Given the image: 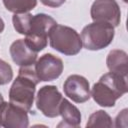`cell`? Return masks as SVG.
<instances>
[{
    "label": "cell",
    "instance_id": "obj_1",
    "mask_svg": "<svg viewBox=\"0 0 128 128\" xmlns=\"http://www.w3.org/2000/svg\"><path fill=\"white\" fill-rule=\"evenodd\" d=\"M39 82L35 64L20 67L19 74L9 90V102L29 112L32 108L36 86Z\"/></svg>",
    "mask_w": 128,
    "mask_h": 128
},
{
    "label": "cell",
    "instance_id": "obj_2",
    "mask_svg": "<svg viewBox=\"0 0 128 128\" xmlns=\"http://www.w3.org/2000/svg\"><path fill=\"white\" fill-rule=\"evenodd\" d=\"M90 92L92 98L98 105L102 107H113L116 100L127 92L126 77L108 72L100 77Z\"/></svg>",
    "mask_w": 128,
    "mask_h": 128
},
{
    "label": "cell",
    "instance_id": "obj_3",
    "mask_svg": "<svg viewBox=\"0 0 128 128\" xmlns=\"http://www.w3.org/2000/svg\"><path fill=\"white\" fill-rule=\"evenodd\" d=\"M48 37L50 46L64 55L73 56L82 49L81 37L71 27L56 24L50 30Z\"/></svg>",
    "mask_w": 128,
    "mask_h": 128
},
{
    "label": "cell",
    "instance_id": "obj_4",
    "mask_svg": "<svg viewBox=\"0 0 128 128\" xmlns=\"http://www.w3.org/2000/svg\"><path fill=\"white\" fill-rule=\"evenodd\" d=\"M115 35L114 27L107 23L92 22L86 25L81 32L82 46L87 50H101L111 44Z\"/></svg>",
    "mask_w": 128,
    "mask_h": 128
},
{
    "label": "cell",
    "instance_id": "obj_5",
    "mask_svg": "<svg viewBox=\"0 0 128 128\" xmlns=\"http://www.w3.org/2000/svg\"><path fill=\"white\" fill-rule=\"evenodd\" d=\"M57 24V22L49 15L38 13L32 15L29 32L24 39L26 44L34 52H40L47 46V39L50 30Z\"/></svg>",
    "mask_w": 128,
    "mask_h": 128
},
{
    "label": "cell",
    "instance_id": "obj_6",
    "mask_svg": "<svg viewBox=\"0 0 128 128\" xmlns=\"http://www.w3.org/2000/svg\"><path fill=\"white\" fill-rule=\"evenodd\" d=\"M63 97L56 86L45 85L36 95V106L40 112L49 118L59 116V107Z\"/></svg>",
    "mask_w": 128,
    "mask_h": 128
},
{
    "label": "cell",
    "instance_id": "obj_7",
    "mask_svg": "<svg viewBox=\"0 0 128 128\" xmlns=\"http://www.w3.org/2000/svg\"><path fill=\"white\" fill-rule=\"evenodd\" d=\"M94 22H102L117 27L121 20V11L116 0H95L90 10Z\"/></svg>",
    "mask_w": 128,
    "mask_h": 128
},
{
    "label": "cell",
    "instance_id": "obj_8",
    "mask_svg": "<svg viewBox=\"0 0 128 128\" xmlns=\"http://www.w3.org/2000/svg\"><path fill=\"white\" fill-rule=\"evenodd\" d=\"M63 61L51 54L46 53L42 55L35 62V71L40 81H53L56 80L63 72Z\"/></svg>",
    "mask_w": 128,
    "mask_h": 128
},
{
    "label": "cell",
    "instance_id": "obj_9",
    "mask_svg": "<svg viewBox=\"0 0 128 128\" xmlns=\"http://www.w3.org/2000/svg\"><path fill=\"white\" fill-rule=\"evenodd\" d=\"M63 90L65 95L76 103H84L91 97L89 82L81 75L73 74L67 77L63 84Z\"/></svg>",
    "mask_w": 128,
    "mask_h": 128
},
{
    "label": "cell",
    "instance_id": "obj_10",
    "mask_svg": "<svg viewBox=\"0 0 128 128\" xmlns=\"http://www.w3.org/2000/svg\"><path fill=\"white\" fill-rule=\"evenodd\" d=\"M0 121L6 128H26L29 125L27 112L5 101L0 105Z\"/></svg>",
    "mask_w": 128,
    "mask_h": 128
},
{
    "label": "cell",
    "instance_id": "obj_11",
    "mask_svg": "<svg viewBox=\"0 0 128 128\" xmlns=\"http://www.w3.org/2000/svg\"><path fill=\"white\" fill-rule=\"evenodd\" d=\"M9 51L13 62L20 67L35 64L37 60L38 53L30 49L24 39H18L14 41L11 44Z\"/></svg>",
    "mask_w": 128,
    "mask_h": 128
},
{
    "label": "cell",
    "instance_id": "obj_12",
    "mask_svg": "<svg viewBox=\"0 0 128 128\" xmlns=\"http://www.w3.org/2000/svg\"><path fill=\"white\" fill-rule=\"evenodd\" d=\"M107 68L110 72L119 74L123 77L127 76L128 72V58L127 53L120 49L111 50L106 58Z\"/></svg>",
    "mask_w": 128,
    "mask_h": 128
},
{
    "label": "cell",
    "instance_id": "obj_13",
    "mask_svg": "<svg viewBox=\"0 0 128 128\" xmlns=\"http://www.w3.org/2000/svg\"><path fill=\"white\" fill-rule=\"evenodd\" d=\"M59 115L62 117V123L58 125L59 127L63 125L64 127H78L81 123V113L79 109L65 98H63L60 103Z\"/></svg>",
    "mask_w": 128,
    "mask_h": 128
},
{
    "label": "cell",
    "instance_id": "obj_14",
    "mask_svg": "<svg viewBox=\"0 0 128 128\" xmlns=\"http://www.w3.org/2000/svg\"><path fill=\"white\" fill-rule=\"evenodd\" d=\"M5 8L14 13H27L33 10L37 5V0H2Z\"/></svg>",
    "mask_w": 128,
    "mask_h": 128
},
{
    "label": "cell",
    "instance_id": "obj_15",
    "mask_svg": "<svg viewBox=\"0 0 128 128\" xmlns=\"http://www.w3.org/2000/svg\"><path fill=\"white\" fill-rule=\"evenodd\" d=\"M112 119L104 110H98L92 113L86 124L87 127H112Z\"/></svg>",
    "mask_w": 128,
    "mask_h": 128
},
{
    "label": "cell",
    "instance_id": "obj_16",
    "mask_svg": "<svg viewBox=\"0 0 128 128\" xmlns=\"http://www.w3.org/2000/svg\"><path fill=\"white\" fill-rule=\"evenodd\" d=\"M31 18H32V14H30L29 12L14 14L12 17V22L16 32L22 35H26L30 30Z\"/></svg>",
    "mask_w": 128,
    "mask_h": 128
},
{
    "label": "cell",
    "instance_id": "obj_17",
    "mask_svg": "<svg viewBox=\"0 0 128 128\" xmlns=\"http://www.w3.org/2000/svg\"><path fill=\"white\" fill-rule=\"evenodd\" d=\"M13 79V70L12 67L0 59V85L8 84Z\"/></svg>",
    "mask_w": 128,
    "mask_h": 128
},
{
    "label": "cell",
    "instance_id": "obj_18",
    "mask_svg": "<svg viewBox=\"0 0 128 128\" xmlns=\"http://www.w3.org/2000/svg\"><path fill=\"white\" fill-rule=\"evenodd\" d=\"M115 120H116V124H115L116 127H120V126H121L120 120H121V122H124V123H123V126L126 127V126H127V109H123V110L117 115V117H116Z\"/></svg>",
    "mask_w": 128,
    "mask_h": 128
},
{
    "label": "cell",
    "instance_id": "obj_19",
    "mask_svg": "<svg viewBox=\"0 0 128 128\" xmlns=\"http://www.w3.org/2000/svg\"><path fill=\"white\" fill-rule=\"evenodd\" d=\"M40 1L45 6H48L51 8H57V7H60L61 5H63L66 0H40Z\"/></svg>",
    "mask_w": 128,
    "mask_h": 128
},
{
    "label": "cell",
    "instance_id": "obj_20",
    "mask_svg": "<svg viewBox=\"0 0 128 128\" xmlns=\"http://www.w3.org/2000/svg\"><path fill=\"white\" fill-rule=\"evenodd\" d=\"M5 25H4V21L2 20V18H0V33H2L4 31Z\"/></svg>",
    "mask_w": 128,
    "mask_h": 128
},
{
    "label": "cell",
    "instance_id": "obj_21",
    "mask_svg": "<svg viewBox=\"0 0 128 128\" xmlns=\"http://www.w3.org/2000/svg\"><path fill=\"white\" fill-rule=\"evenodd\" d=\"M123 1H124V2H125V3H126V2H127V1H128V0H123Z\"/></svg>",
    "mask_w": 128,
    "mask_h": 128
},
{
    "label": "cell",
    "instance_id": "obj_22",
    "mask_svg": "<svg viewBox=\"0 0 128 128\" xmlns=\"http://www.w3.org/2000/svg\"><path fill=\"white\" fill-rule=\"evenodd\" d=\"M0 126H1V121H0Z\"/></svg>",
    "mask_w": 128,
    "mask_h": 128
}]
</instances>
